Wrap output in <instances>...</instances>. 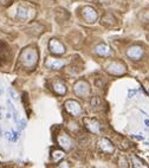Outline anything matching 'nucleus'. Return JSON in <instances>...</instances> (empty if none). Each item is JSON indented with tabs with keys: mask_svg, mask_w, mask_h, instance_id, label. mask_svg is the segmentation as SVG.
<instances>
[{
	"mask_svg": "<svg viewBox=\"0 0 149 168\" xmlns=\"http://www.w3.org/2000/svg\"><path fill=\"white\" fill-rule=\"evenodd\" d=\"M19 61L22 65L26 69H33L36 64L38 63V52L33 47H27L22 51L19 56Z\"/></svg>",
	"mask_w": 149,
	"mask_h": 168,
	"instance_id": "obj_1",
	"label": "nucleus"
},
{
	"mask_svg": "<svg viewBox=\"0 0 149 168\" xmlns=\"http://www.w3.org/2000/svg\"><path fill=\"white\" fill-rule=\"evenodd\" d=\"M73 92L76 94L78 97H88L91 92V89H90V85L86 81H78L74 83L73 85Z\"/></svg>",
	"mask_w": 149,
	"mask_h": 168,
	"instance_id": "obj_2",
	"label": "nucleus"
},
{
	"mask_svg": "<svg viewBox=\"0 0 149 168\" xmlns=\"http://www.w3.org/2000/svg\"><path fill=\"white\" fill-rule=\"evenodd\" d=\"M64 107H65V110L68 111V113L73 116V117H77V116H81L83 110H82V107L81 104L74 101V100H68L65 103H64Z\"/></svg>",
	"mask_w": 149,
	"mask_h": 168,
	"instance_id": "obj_3",
	"label": "nucleus"
},
{
	"mask_svg": "<svg viewBox=\"0 0 149 168\" xmlns=\"http://www.w3.org/2000/svg\"><path fill=\"white\" fill-rule=\"evenodd\" d=\"M105 69L110 75H113V76H121V75H124L127 72L125 65L121 62H111L110 64L107 65Z\"/></svg>",
	"mask_w": 149,
	"mask_h": 168,
	"instance_id": "obj_4",
	"label": "nucleus"
},
{
	"mask_svg": "<svg viewBox=\"0 0 149 168\" xmlns=\"http://www.w3.org/2000/svg\"><path fill=\"white\" fill-rule=\"evenodd\" d=\"M83 123H84V127L89 130V132L94 133V134H98L101 133V124L100 122L96 120V119H92V117H85L83 120Z\"/></svg>",
	"mask_w": 149,
	"mask_h": 168,
	"instance_id": "obj_5",
	"label": "nucleus"
},
{
	"mask_svg": "<svg viewBox=\"0 0 149 168\" xmlns=\"http://www.w3.org/2000/svg\"><path fill=\"white\" fill-rule=\"evenodd\" d=\"M57 142L64 151H71V149L73 148V141L68 134H64V133L59 134L57 136Z\"/></svg>",
	"mask_w": 149,
	"mask_h": 168,
	"instance_id": "obj_6",
	"label": "nucleus"
},
{
	"mask_svg": "<svg viewBox=\"0 0 149 168\" xmlns=\"http://www.w3.org/2000/svg\"><path fill=\"white\" fill-rule=\"evenodd\" d=\"M82 15L86 23H95L97 20V12L94 7L85 6L82 10Z\"/></svg>",
	"mask_w": 149,
	"mask_h": 168,
	"instance_id": "obj_7",
	"label": "nucleus"
},
{
	"mask_svg": "<svg viewBox=\"0 0 149 168\" xmlns=\"http://www.w3.org/2000/svg\"><path fill=\"white\" fill-rule=\"evenodd\" d=\"M98 148H100L101 152H103L105 154H113L115 151V147H114L113 142L107 137H102L98 140Z\"/></svg>",
	"mask_w": 149,
	"mask_h": 168,
	"instance_id": "obj_8",
	"label": "nucleus"
},
{
	"mask_svg": "<svg viewBox=\"0 0 149 168\" xmlns=\"http://www.w3.org/2000/svg\"><path fill=\"white\" fill-rule=\"evenodd\" d=\"M49 50L51 51V53L57 54V56L65 53V47H64V45H63L59 40H57V39H51V40L49 42Z\"/></svg>",
	"mask_w": 149,
	"mask_h": 168,
	"instance_id": "obj_9",
	"label": "nucleus"
},
{
	"mask_svg": "<svg viewBox=\"0 0 149 168\" xmlns=\"http://www.w3.org/2000/svg\"><path fill=\"white\" fill-rule=\"evenodd\" d=\"M127 56L133 61H139V59L142 58V56H143V49L141 46H137V45L130 46L127 50Z\"/></svg>",
	"mask_w": 149,
	"mask_h": 168,
	"instance_id": "obj_10",
	"label": "nucleus"
},
{
	"mask_svg": "<svg viewBox=\"0 0 149 168\" xmlns=\"http://www.w3.org/2000/svg\"><path fill=\"white\" fill-rule=\"evenodd\" d=\"M52 89H53V91L56 92V94L59 95V96H63V95L66 94V85L61 79H57V81H54L52 83Z\"/></svg>",
	"mask_w": 149,
	"mask_h": 168,
	"instance_id": "obj_11",
	"label": "nucleus"
},
{
	"mask_svg": "<svg viewBox=\"0 0 149 168\" xmlns=\"http://www.w3.org/2000/svg\"><path fill=\"white\" fill-rule=\"evenodd\" d=\"M29 8H26L25 6L23 5H19L17 7V12H15V18L19 22H25L27 18H29Z\"/></svg>",
	"mask_w": 149,
	"mask_h": 168,
	"instance_id": "obj_12",
	"label": "nucleus"
},
{
	"mask_svg": "<svg viewBox=\"0 0 149 168\" xmlns=\"http://www.w3.org/2000/svg\"><path fill=\"white\" fill-rule=\"evenodd\" d=\"M95 53H97L101 57H105V56L111 54V49L107 44H100L95 47Z\"/></svg>",
	"mask_w": 149,
	"mask_h": 168,
	"instance_id": "obj_13",
	"label": "nucleus"
},
{
	"mask_svg": "<svg viewBox=\"0 0 149 168\" xmlns=\"http://www.w3.org/2000/svg\"><path fill=\"white\" fill-rule=\"evenodd\" d=\"M63 65H64V63H63L62 61H59V59H49V61L46 62V66H47L49 69H56V70H58V69L63 68Z\"/></svg>",
	"mask_w": 149,
	"mask_h": 168,
	"instance_id": "obj_14",
	"label": "nucleus"
},
{
	"mask_svg": "<svg viewBox=\"0 0 149 168\" xmlns=\"http://www.w3.org/2000/svg\"><path fill=\"white\" fill-rule=\"evenodd\" d=\"M51 156H52V161L53 162H58V161L64 159L65 153L63 151H61V149H53L52 153H51Z\"/></svg>",
	"mask_w": 149,
	"mask_h": 168,
	"instance_id": "obj_15",
	"label": "nucleus"
},
{
	"mask_svg": "<svg viewBox=\"0 0 149 168\" xmlns=\"http://www.w3.org/2000/svg\"><path fill=\"white\" fill-rule=\"evenodd\" d=\"M132 160H133V166H134V168H148V166H147L140 158L133 155Z\"/></svg>",
	"mask_w": 149,
	"mask_h": 168,
	"instance_id": "obj_16",
	"label": "nucleus"
},
{
	"mask_svg": "<svg viewBox=\"0 0 149 168\" xmlns=\"http://www.w3.org/2000/svg\"><path fill=\"white\" fill-rule=\"evenodd\" d=\"M17 125H18V129H19V130H24V129L27 127V122H26V120H25V119L18 120Z\"/></svg>",
	"mask_w": 149,
	"mask_h": 168,
	"instance_id": "obj_17",
	"label": "nucleus"
},
{
	"mask_svg": "<svg viewBox=\"0 0 149 168\" xmlns=\"http://www.w3.org/2000/svg\"><path fill=\"white\" fill-rule=\"evenodd\" d=\"M8 94H10V96H11L12 100H18V94L12 88H8Z\"/></svg>",
	"mask_w": 149,
	"mask_h": 168,
	"instance_id": "obj_18",
	"label": "nucleus"
},
{
	"mask_svg": "<svg viewBox=\"0 0 149 168\" xmlns=\"http://www.w3.org/2000/svg\"><path fill=\"white\" fill-rule=\"evenodd\" d=\"M6 103H7V107H8V109H10V111H11V113H12V114L17 113V109L14 108V105L12 104V102H11L10 100H7V101H6Z\"/></svg>",
	"mask_w": 149,
	"mask_h": 168,
	"instance_id": "obj_19",
	"label": "nucleus"
},
{
	"mask_svg": "<svg viewBox=\"0 0 149 168\" xmlns=\"http://www.w3.org/2000/svg\"><path fill=\"white\" fill-rule=\"evenodd\" d=\"M56 168H70V165H69L68 161H62L61 163L57 165V167H56Z\"/></svg>",
	"mask_w": 149,
	"mask_h": 168,
	"instance_id": "obj_20",
	"label": "nucleus"
},
{
	"mask_svg": "<svg viewBox=\"0 0 149 168\" xmlns=\"http://www.w3.org/2000/svg\"><path fill=\"white\" fill-rule=\"evenodd\" d=\"M5 137H6L8 141H12V142H14V137H13V134H12V132H6V133H5Z\"/></svg>",
	"mask_w": 149,
	"mask_h": 168,
	"instance_id": "obj_21",
	"label": "nucleus"
},
{
	"mask_svg": "<svg viewBox=\"0 0 149 168\" xmlns=\"http://www.w3.org/2000/svg\"><path fill=\"white\" fill-rule=\"evenodd\" d=\"M137 92V90H135V89H133V90H129L128 91V97L129 98H132V97H134V95Z\"/></svg>",
	"mask_w": 149,
	"mask_h": 168,
	"instance_id": "obj_22",
	"label": "nucleus"
},
{
	"mask_svg": "<svg viewBox=\"0 0 149 168\" xmlns=\"http://www.w3.org/2000/svg\"><path fill=\"white\" fill-rule=\"evenodd\" d=\"M11 1L10 0H0V5H4V6H6V5H8Z\"/></svg>",
	"mask_w": 149,
	"mask_h": 168,
	"instance_id": "obj_23",
	"label": "nucleus"
},
{
	"mask_svg": "<svg viewBox=\"0 0 149 168\" xmlns=\"http://www.w3.org/2000/svg\"><path fill=\"white\" fill-rule=\"evenodd\" d=\"M132 137H133V139H136V140H143V136H136V135H133Z\"/></svg>",
	"mask_w": 149,
	"mask_h": 168,
	"instance_id": "obj_24",
	"label": "nucleus"
},
{
	"mask_svg": "<svg viewBox=\"0 0 149 168\" xmlns=\"http://www.w3.org/2000/svg\"><path fill=\"white\" fill-rule=\"evenodd\" d=\"M144 124H146V125L149 128V120H144Z\"/></svg>",
	"mask_w": 149,
	"mask_h": 168,
	"instance_id": "obj_25",
	"label": "nucleus"
},
{
	"mask_svg": "<svg viewBox=\"0 0 149 168\" xmlns=\"http://www.w3.org/2000/svg\"><path fill=\"white\" fill-rule=\"evenodd\" d=\"M96 1H100V3H105V1H108V0H96Z\"/></svg>",
	"mask_w": 149,
	"mask_h": 168,
	"instance_id": "obj_26",
	"label": "nucleus"
},
{
	"mask_svg": "<svg viewBox=\"0 0 149 168\" xmlns=\"http://www.w3.org/2000/svg\"><path fill=\"white\" fill-rule=\"evenodd\" d=\"M3 95V89H1V86H0V96Z\"/></svg>",
	"mask_w": 149,
	"mask_h": 168,
	"instance_id": "obj_27",
	"label": "nucleus"
},
{
	"mask_svg": "<svg viewBox=\"0 0 149 168\" xmlns=\"http://www.w3.org/2000/svg\"><path fill=\"white\" fill-rule=\"evenodd\" d=\"M3 136V130H1V128H0V137Z\"/></svg>",
	"mask_w": 149,
	"mask_h": 168,
	"instance_id": "obj_28",
	"label": "nucleus"
},
{
	"mask_svg": "<svg viewBox=\"0 0 149 168\" xmlns=\"http://www.w3.org/2000/svg\"><path fill=\"white\" fill-rule=\"evenodd\" d=\"M3 119V113H1V110H0V120Z\"/></svg>",
	"mask_w": 149,
	"mask_h": 168,
	"instance_id": "obj_29",
	"label": "nucleus"
}]
</instances>
